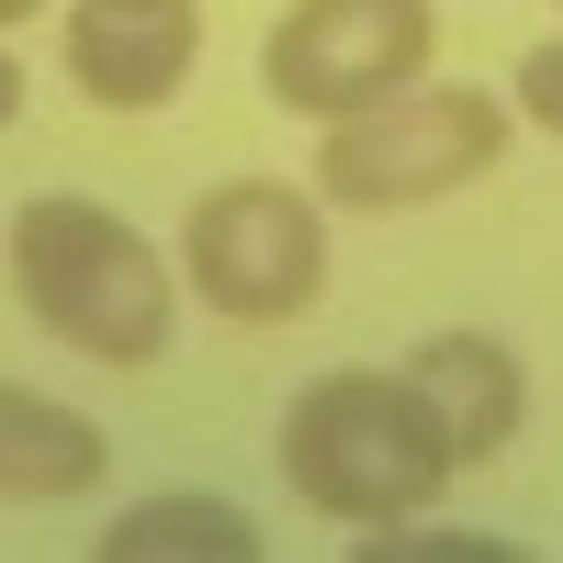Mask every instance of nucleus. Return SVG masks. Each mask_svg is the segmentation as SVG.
Masks as SVG:
<instances>
[{
  "label": "nucleus",
  "mask_w": 563,
  "mask_h": 563,
  "mask_svg": "<svg viewBox=\"0 0 563 563\" xmlns=\"http://www.w3.org/2000/svg\"><path fill=\"white\" fill-rule=\"evenodd\" d=\"M12 282L57 350L113 361V372L158 361L180 327V271L147 249V225H124L90 192H34L12 214Z\"/></svg>",
  "instance_id": "nucleus-2"
},
{
  "label": "nucleus",
  "mask_w": 563,
  "mask_h": 563,
  "mask_svg": "<svg viewBox=\"0 0 563 563\" xmlns=\"http://www.w3.org/2000/svg\"><path fill=\"white\" fill-rule=\"evenodd\" d=\"M102 462H113V440L79 406L34 395V384H0V496L12 507H68V496L102 485Z\"/></svg>",
  "instance_id": "nucleus-8"
},
{
  "label": "nucleus",
  "mask_w": 563,
  "mask_h": 563,
  "mask_svg": "<svg viewBox=\"0 0 563 563\" xmlns=\"http://www.w3.org/2000/svg\"><path fill=\"white\" fill-rule=\"evenodd\" d=\"M147 552H214V563H249L260 530H249V507H225V496H135L124 519L102 530V563H147Z\"/></svg>",
  "instance_id": "nucleus-9"
},
{
  "label": "nucleus",
  "mask_w": 563,
  "mask_h": 563,
  "mask_svg": "<svg viewBox=\"0 0 563 563\" xmlns=\"http://www.w3.org/2000/svg\"><path fill=\"white\" fill-rule=\"evenodd\" d=\"M180 282L192 305H214L225 327H294L327 294V214L316 192H282V180H225L192 203L180 225Z\"/></svg>",
  "instance_id": "nucleus-4"
},
{
  "label": "nucleus",
  "mask_w": 563,
  "mask_h": 563,
  "mask_svg": "<svg viewBox=\"0 0 563 563\" xmlns=\"http://www.w3.org/2000/svg\"><path fill=\"white\" fill-rule=\"evenodd\" d=\"M507 158V102H485V90H395V102H372L350 124H327L316 147V192L350 203V214H406V203H440L462 192V180H485Z\"/></svg>",
  "instance_id": "nucleus-3"
},
{
  "label": "nucleus",
  "mask_w": 563,
  "mask_h": 563,
  "mask_svg": "<svg viewBox=\"0 0 563 563\" xmlns=\"http://www.w3.org/2000/svg\"><path fill=\"white\" fill-rule=\"evenodd\" d=\"M429 45L440 12L429 0H294L260 45V90L282 113H316V124H350L372 102L429 79Z\"/></svg>",
  "instance_id": "nucleus-5"
},
{
  "label": "nucleus",
  "mask_w": 563,
  "mask_h": 563,
  "mask_svg": "<svg viewBox=\"0 0 563 563\" xmlns=\"http://www.w3.org/2000/svg\"><path fill=\"white\" fill-rule=\"evenodd\" d=\"M519 113H530L541 135H563V45H541V57L519 68Z\"/></svg>",
  "instance_id": "nucleus-11"
},
{
  "label": "nucleus",
  "mask_w": 563,
  "mask_h": 563,
  "mask_svg": "<svg viewBox=\"0 0 563 563\" xmlns=\"http://www.w3.org/2000/svg\"><path fill=\"white\" fill-rule=\"evenodd\" d=\"M406 384L440 406L462 474H474V462H496L507 440H519V417H530V372H519V350H507V339H485V327L417 339V350H406Z\"/></svg>",
  "instance_id": "nucleus-7"
},
{
  "label": "nucleus",
  "mask_w": 563,
  "mask_h": 563,
  "mask_svg": "<svg viewBox=\"0 0 563 563\" xmlns=\"http://www.w3.org/2000/svg\"><path fill=\"white\" fill-rule=\"evenodd\" d=\"M462 451L406 372H316L282 406V485L339 530H395L451 496Z\"/></svg>",
  "instance_id": "nucleus-1"
},
{
  "label": "nucleus",
  "mask_w": 563,
  "mask_h": 563,
  "mask_svg": "<svg viewBox=\"0 0 563 563\" xmlns=\"http://www.w3.org/2000/svg\"><path fill=\"white\" fill-rule=\"evenodd\" d=\"M350 563H519V541H496V530H361Z\"/></svg>",
  "instance_id": "nucleus-10"
},
{
  "label": "nucleus",
  "mask_w": 563,
  "mask_h": 563,
  "mask_svg": "<svg viewBox=\"0 0 563 563\" xmlns=\"http://www.w3.org/2000/svg\"><path fill=\"white\" fill-rule=\"evenodd\" d=\"M203 57V0H79L68 12V79L90 113H158Z\"/></svg>",
  "instance_id": "nucleus-6"
},
{
  "label": "nucleus",
  "mask_w": 563,
  "mask_h": 563,
  "mask_svg": "<svg viewBox=\"0 0 563 563\" xmlns=\"http://www.w3.org/2000/svg\"><path fill=\"white\" fill-rule=\"evenodd\" d=\"M0 124H23V68H12V45H0Z\"/></svg>",
  "instance_id": "nucleus-12"
},
{
  "label": "nucleus",
  "mask_w": 563,
  "mask_h": 563,
  "mask_svg": "<svg viewBox=\"0 0 563 563\" xmlns=\"http://www.w3.org/2000/svg\"><path fill=\"white\" fill-rule=\"evenodd\" d=\"M23 12H45V0H0V23H23Z\"/></svg>",
  "instance_id": "nucleus-13"
}]
</instances>
